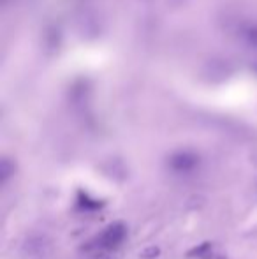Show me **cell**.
Listing matches in <instances>:
<instances>
[{
	"mask_svg": "<svg viewBox=\"0 0 257 259\" xmlns=\"http://www.w3.org/2000/svg\"><path fill=\"white\" fill-rule=\"evenodd\" d=\"M125 236H127V226L124 222H113L90 242V249H93L95 254L113 252L124 243Z\"/></svg>",
	"mask_w": 257,
	"mask_h": 259,
	"instance_id": "6da1fadb",
	"label": "cell"
},
{
	"mask_svg": "<svg viewBox=\"0 0 257 259\" xmlns=\"http://www.w3.org/2000/svg\"><path fill=\"white\" fill-rule=\"evenodd\" d=\"M168 166L171 171L180 173V175L192 173L195 167L199 166V155H195L194 152H189V150L176 152V154H173L169 157Z\"/></svg>",
	"mask_w": 257,
	"mask_h": 259,
	"instance_id": "7a4b0ae2",
	"label": "cell"
},
{
	"mask_svg": "<svg viewBox=\"0 0 257 259\" xmlns=\"http://www.w3.org/2000/svg\"><path fill=\"white\" fill-rule=\"evenodd\" d=\"M104 203L100 199H95L85 191H79L78 192V198H76V206L78 210L81 211H95V210H100Z\"/></svg>",
	"mask_w": 257,
	"mask_h": 259,
	"instance_id": "3957f363",
	"label": "cell"
},
{
	"mask_svg": "<svg viewBox=\"0 0 257 259\" xmlns=\"http://www.w3.org/2000/svg\"><path fill=\"white\" fill-rule=\"evenodd\" d=\"M190 257H195V259H224L220 254L215 252V249H213V245L210 242H204L201 243L199 247H195L189 252Z\"/></svg>",
	"mask_w": 257,
	"mask_h": 259,
	"instance_id": "277c9868",
	"label": "cell"
},
{
	"mask_svg": "<svg viewBox=\"0 0 257 259\" xmlns=\"http://www.w3.org/2000/svg\"><path fill=\"white\" fill-rule=\"evenodd\" d=\"M243 39L250 46L257 48V25H248L243 28Z\"/></svg>",
	"mask_w": 257,
	"mask_h": 259,
	"instance_id": "5b68a950",
	"label": "cell"
},
{
	"mask_svg": "<svg viewBox=\"0 0 257 259\" xmlns=\"http://www.w3.org/2000/svg\"><path fill=\"white\" fill-rule=\"evenodd\" d=\"M13 169H14V167H11L9 160L4 159V160H2V167H0V173H2V175H0V178H2V182H6V180H7V177H9L11 171H13Z\"/></svg>",
	"mask_w": 257,
	"mask_h": 259,
	"instance_id": "8992f818",
	"label": "cell"
},
{
	"mask_svg": "<svg viewBox=\"0 0 257 259\" xmlns=\"http://www.w3.org/2000/svg\"><path fill=\"white\" fill-rule=\"evenodd\" d=\"M157 256H159V249H155V247H150V249L141 252V257H144V259H153Z\"/></svg>",
	"mask_w": 257,
	"mask_h": 259,
	"instance_id": "52a82bcc",
	"label": "cell"
}]
</instances>
